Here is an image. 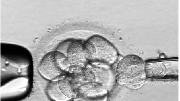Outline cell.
Wrapping results in <instances>:
<instances>
[{"instance_id": "2", "label": "cell", "mask_w": 180, "mask_h": 101, "mask_svg": "<svg viewBox=\"0 0 180 101\" xmlns=\"http://www.w3.org/2000/svg\"><path fill=\"white\" fill-rule=\"evenodd\" d=\"M96 81L94 72L86 67L71 65L66 72L58 80L63 93L72 100L77 98L78 90L81 85Z\"/></svg>"}, {"instance_id": "9", "label": "cell", "mask_w": 180, "mask_h": 101, "mask_svg": "<svg viewBox=\"0 0 180 101\" xmlns=\"http://www.w3.org/2000/svg\"><path fill=\"white\" fill-rule=\"evenodd\" d=\"M145 71L146 77L152 78L164 77L167 73L165 65L160 62L145 64Z\"/></svg>"}, {"instance_id": "5", "label": "cell", "mask_w": 180, "mask_h": 101, "mask_svg": "<svg viewBox=\"0 0 180 101\" xmlns=\"http://www.w3.org/2000/svg\"><path fill=\"white\" fill-rule=\"evenodd\" d=\"M94 46L96 53V59L98 62L108 66L113 64L118 57L116 48L107 40L98 35H93L87 40Z\"/></svg>"}, {"instance_id": "4", "label": "cell", "mask_w": 180, "mask_h": 101, "mask_svg": "<svg viewBox=\"0 0 180 101\" xmlns=\"http://www.w3.org/2000/svg\"><path fill=\"white\" fill-rule=\"evenodd\" d=\"M66 56L71 65L82 67L95 61L96 53L92 44L89 41L78 40L68 47Z\"/></svg>"}, {"instance_id": "7", "label": "cell", "mask_w": 180, "mask_h": 101, "mask_svg": "<svg viewBox=\"0 0 180 101\" xmlns=\"http://www.w3.org/2000/svg\"><path fill=\"white\" fill-rule=\"evenodd\" d=\"M108 91L102 84L95 81L89 82L80 86L78 88L77 100L92 101H103L107 99Z\"/></svg>"}, {"instance_id": "1", "label": "cell", "mask_w": 180, "mask_h": 101, "mask_svg": "<svg viewBox=\"0 0 180 101\" xmlns=\"http://www.w3.org/2000/svg\"><path fill=\"white\" fill-rule=\"evenodd\" d=\"M145 63L139 56L127 55L117 64L116 73L118 83L132 90L141 88L145 84L146 78Z\"/></svg>"}, {"instance_id": "8", "label": "cell", "mask_w": 180, "mask_h": 101, "mask_svg": "<svg viewBox=\"0 0 180 101\" xmlns=\"http://www.w3.org/2000/svg\"><path fill=\"white\" fill-rule=\"evenodd\" d=\"M46 92L48 97L52 100L65 101L72 100L62 92L59 86L58 80L50 81L47 86Z\"/></svg>"}, {"instance_id": "6", "label": "cell", "mask_w": 180, "mask_h": 101, "mask_svg": "<svg viewBox=\"0 0 180 101\" xmlns=\"http://www.w3.org/2000/svg\"><path fill=\"white\" fill-rule=\"evenodd\" d=\"M1 57L14 65L26 66L32 61L29 52L22 46L12 44H4L1 46Z\"/></svg>"}, {"instance_id": "3", "label": "cell", "mask_w": 180, "mask_h": 101, "mask_svg": "<svg viewBox=\"0 0 180 101\" xmlns=\"http://www.w3.org/2000/svg\"><path fill=\"white\" fill-rule=\"evenodd\" d=\"M71 65L66 55L61 51L55 50L44 56L38 69L43 77L50 81L58 80Z\"/></svg>"}]
</instances>
